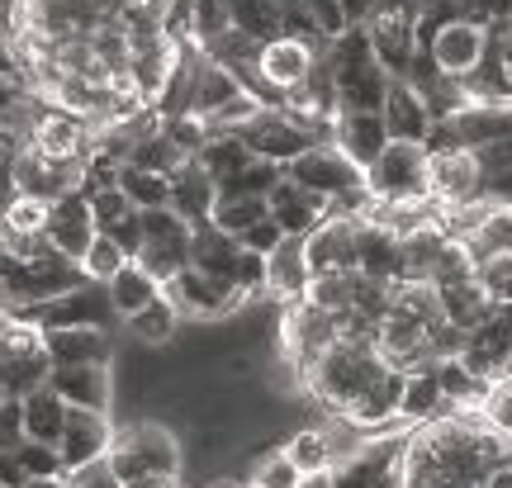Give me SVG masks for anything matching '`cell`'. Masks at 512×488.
I'll return each mask as SVG.
<instances>
[{
    "mask_svg": "<svg viewBox=\"0 0 512 488\" xmlns=\"http://www.w3.org/2000/svg\"><path fill=\"white\" fill-rule=\"evenodd\" d=\"M328 62H332V81H337V105L342 109H384V95H389V81H394V76L380 67L366 29H347L342 38H332Z\"/></svg>",
    "mask_w": 512,
    "mask_h": 488,
    "instance_id": "cell-3",
    "label": "cell"
},
{
    "mask_svg": "<svg viewBox=\"0 0 512 488\" xmlns=\"http://www.w3.org/2000/svg\"><path fill=\"white\" fill-rule=\"evenodd\" d=\"M238 256H242V242L233 233H223L214 223H195V237H190V266H195V271L233 280Z\"/></svg>",
    "mask_w": 512,
    "mask_h": 488,
    "instance_id": "cell-27",
    "label": "cell"
},
{
    "mask_svg": "<svg viewBox=\"0 0 512 488\" xmlns=\"http://www.w3.org/2000/svg\"><path fill=\"white\" fill-rule=\"evenodd\" d=\"M247 162H252V147L242 143V133H233V128H214V133H209V143L200 147V166L219 185L233 181Z\"/></svg>",
    "mask_w": 512,
    "mask_h": 488,
    "instance_id": "cell-31",
    "label": "cell"
},
{
    "mask_svg": "<svg viewBox=\"0 0 512 488\" xmlns=\"http://www.w3.org/2000/svg\"><path fill=\"white\" fill-rule=\"evenodd\" d=\"M384 370H389V361L380 356V346L375 342H361V337H337V342H332L328 351L304 370L299 389H304L323 413H347L351 403L366 394Z\"/></svg>",
    "mask_w": 512,
    "mask_h": 488,
    "instance_id": "cell-1",
    "label": "cell"
},
{
    "mask_svg": "<svg viewBox=\"0 0 512 488\" xmlns=\"http://www.w3.org/2000/svg\"><path fill=\"white\" fill-rule=\"evenodd\" d=\"M233 24L242 34H252L256 43H266V38L285 34V5H275V0H233Z\"/></svg>",
    "mask_w": 512,
    "mask_h": 488,
    "instance_id": "cell-35",
    "label": "cell"
},
{
    "mask_svg": "<svg viewBox=\"0 0 512 488\" xmlns=\"http://www.w3.org/2000/svg\"><path fill=\"white\" fill-rule=\"evenodd\" d=\"M119 190L133 199V209H162V204H171V176H162V171H143V166L124 162Z\"/></svg>",
    "mask_w": 512,
    "mask_h": 488,
    "instance_id": "cell-34",
    "label": "cell"
},
{
    "mask_svg": "<svg viewBox=\"0 0 512 488\" xmlns=\"http://www.w3.org/2000/svg\"><path fill=\"white\" fill-rule=\"evenodd\" d=\"M24 441V413H19V398L0 403V451H15Z\"/></svg>",
    "mask_w": 512,
    "mask_h": 488,
    "instance_id": "cell-51",
    "label": "cell"
},
{
    "mask_svg": "<svg viewBox=\"0 0 512 488\" xmlns=\"http://www.w3.org/2000/svg\"><path fill=\"white\" fill-rule=\"evenodd\" d=\"M332 143L342 147L351 162L366 171L384 147H389L384 114H380V109H342V114H337V124H332Z\"/></svg>",
    "mask_w": 512,
    "mask_h": 488,
    "instance_id": "cell-20",
    "label": "cell"
},
{
    "mask_svg": "<svg viewBox=\"0 0 512 488\" xmlns=\"http://www.w3.org/2000/svg\"><path fill=\"white\" fill-rule=\"evenodd\" d=\"M200 488H247V479H238V474H209V479H200Z\"/></svg>",
    "mask_w": 512,
    "mask_h": 488,
    "instance_id": "cell-56",
    "label": "cell"
},
{
    "mask_svg": "<svg viewBox=\"0 0 512 488\" xmlns=\"http://www.w3.org/2000/svg\"><path fill=\"white\" fill-rule=\"evenodd\" d=\"M110 470L119 479H143V474H166L181 479L185 470V441L181 432L162 417H133L124 427H114L110 441Z\"/></svg>",
    "mask_w": 512,
    "mask_h": 488,
    "instance_id": "cell-2",
    "label": "cell"
},
{
    "mask_svg": "<svg viewBox=\"0 0 512 488\" xmlns=\"http://www.w3.org/2000/svg\"><path fill=\"white\" fill-rule=\"evenodd\" d=\"M228 29H233V0H190V43L209 48Z\"/></svg>",
    "mask_w": 512,
    "mask_h": 488,
    "instance_id": "cell-37",
    "label": "cell"
},
{
    "mask_svg": "<svg viewBox=\"0 0 512 488\" xmlns=\"http://www.w3.org/2000/svg\"><path fill=\"white\" fill-rule=\"evenodd\" d=\"M366 190L375 199H432V185H427V143L389 138V147L366 166Z\"/></svg>",
    "mask_w": 512,
    "mask_h": 488,
    "instance_id": "cell-5",
    "label": "cell"
},
{
    "mask_svg": "<svg viewBox=\"0 0 512 488\" xmlns=\"http://www.w3.org/2000/svg\"><path fill=\"white\" fill-rule=\"evenodd\" d=\"M475 275L494 304H512V252H484L475 256Z\"/></svg>",
    "mask_w": 512,
    "mask_h": 488,
    "instance_id": "cell-42",
    "label": "cell"
},
{
    "mask_svg": "<svg viewBox=\"0 0 512 488\" xmlns=\"http://www.w3.org/2000/svg\"><path fill=\"white\" fill-rule=\"evenodd\" d=\"M266 214H271V204H266L261 195H223V190H219L209 223H214V228H223V233L242 237L256 223V218H266Z\"/></svg>",
    "mask_w": 512,
    "mask_h": 488,
    "instance_id": "cell-33",
    "label": "cell"
},
{
    "mask_svg": "<svg viewBox=\"0 0 512 488\" xmlns=\"http://www.w3.org/2000/svg\"><path fill=\"white\" fill-rule=\"evenodd\" d=\"M214 199H219V181L200 166V157H190L181 171H171V209L176 214H185L190 223H209Z\"/></svg>",
    "mask_w": 512,
    "mask_h": 488,
    "instance_id": "cell-24",
    "label": "cell"
},
{
    "mask_svg": "<svg viewBox=\"0 0 512 488\" xmlns=\"http://www.w3.org/2000/svg\"><path fill=\"white\" fill-rule=\"evenodd\" d=\"M437 294H441V313H446L456 327H465V332L484 318V308L494 304V299L484 294V285H479V275L456 280V285H437Z\"/></svg>",
    "mask_w": 512,
    "mask_h": 488,
    "instance_id": "cell-32",
    "label": "cell"
},
{
    "mask_svg": "<svg viewBox=\"0 0 512 488\" xmlns=\"http://www.w3.org/2000/svg\"><path fill=\"white\" fill-rule=\"evenodd\" d=\"M313 280V266H309V247L304 237H285L271 256H266V299L271 304H299L304 290Z\"/></svg>",
    "mask_w": 512,
    "mask_h": 488,
    "instance_id": "cell-18",
    "label": "cell"
},
{
    "mask_svg": "<svg viewBox=\"0 0 512 488\" xmlns=\"http://www.w3.org/2000/svg\"><path fill=\"white\" fill-rule=\"evenodd\" d=\"M238 133H242V143L252 147V157H266V162H280V166H290L294 157L309 152L313 143H328V138H318L304 119H294L285 105H261Z\"/></svg>",
    "mask_w": 512,
    "mask_h": 488,
    "instance_id": "cell-7",
    "label": "cell"
},
{
    "mask_svg": "<svg viewBox=\"0 0 512 488\" xmlns=\"http://www.w3.org/2000/svg\"><path fill=\"white\" fill-rule=\"evenodd\" d=\"M271 218L285 228L290 237H309L323 218H328V199L313 195V190H304L299 181H290V176H280V185L271 190Z\"/></svg>",
    "mask_w": 512,
    "mask_h": 488,
    "instance_id": "cell-21",
    "label": "cell"
},
{
    "mask_svg": "<svg viewBox=\"0 0 512 488\" xmlns=\"http://www.w3.org/2000/svg\"><path fill=\"white\" fill-rule=\"evenodd\" d=\"M280 176H285V166H280V162L252 157V162L242 166L233 181H223L219 190H223V195H261V199H271V190L280 185Z\"/></svg>",
    "mask_w": 512,
    "mask_h": 488,
    "instance_id": "cell-39",
    "label": "cell"
},
{
    "mask_svg": "<svg viewBox=\"0 0 512 488\" xmlns=\"http://www.w3.org/2000/svg\"><path fill=\"white\" fill-rule=\"evenodd\" d=\"M124 261H133V256H128V252H124V247H119V242H114L110 233H95L91 252L81 256V275H86V280H95V285H105V280H110V275L119 271Z\"/></svg>",
    "mask_w": 512,
    "mask_h": 488,
    "instance_id": "cell-44",
    "label": "cell"
},
{
    "mask_svg": "<svg viewBox=\"0 0 512 488\" xmlns=\"http://www.w3.org/2000/svg\"><path fill=\"white\" fill-rule=\"evenodd\" d=\"M299 479H304V474H299V465H294L290 455L275 446V451H266L252 465V474H247V488H299Z\"/></svg>",
    "mask_w": 512,
    "mask_h": 488,
    "instance_id": "cell-41",
    "label": "cell"
},
{
    "mask_svg": "<svg viewBox=\"0 0 512 488\" xmlns=\"http://www.w3.org/2000/svg\"><path fill=\"white\" fill-rule=\"evenodd\" d=\"M19 488H72V484H67V474H43V479H24Z\"/></svg>",
    "mask_w": 512,
    "mask_h": 488,
    "instance_id": "cell-57",
    "label": "cell"
},
{
    "mask_svg": "<svg viewBox=\"0 0 512 488\" xmlns=\"http://www.w3.org/2000/svg\"><path fill=\"white\" fill-rule=\"evenodd\" d=\"M351 294H356V271H328V275H313L304 299L323 313H351Z\"/></svg>",
    "mask_w": 512,
    "mask_h": 488,
    "instance_id": "cell-36",
    "label": "cell"
},
{
    "mask_svg": "<svg viewBox=\"0 0 512 488\" xmlns=\"http://www.w3.org/2000/svg\"><path fill=\"white\" fill-rule=\"evenodd\" d=\"M162 290L171 304L181 308L185 323H223V318H233V313L247 304V294H242L233 280L204 275V271H195V266H185L176 280H166Z\"/></svg>",
    "mask_w": 512,
    "mask_h": 488,
    "instance_id": "cell-6",
    "label": "cell"
},
{
    "mask_svg": "<svg viewBox=\"0 0 512 488\" xmlns=\"http://www.w3.org/2000/svg\"><path fill=\"white\" fill-rule=\"evenodd\" d=\"M304 10H309V19H313V29L328 38H342L351 29L347 24V10H342V0H304Z\"/></svg>",
    "mask_w": 512,
    "mask_h": 488,
    "instance_id": "cell-47",
    "label": "cell"
},
{
    "mask_svg": "<svg viewBox=\"0 0 512 488\" xmlns=\"http://www.w3.org/2000/svg\"><path fill=\"white\" fill-rule=\"evenodd\" d=\"M138 266H143L152 280H176V275L190 266V247H171V242H143L138 247V256H133Z\"/></svg>",
    "mask_w": 512,
    "mask_h": 488,
    "instance_id": "cell-40",
    "label": "cell"
},
{
    "mask_svg": "<svg viewBox=\"0 0 512 488\" xmlns=\"http://www.w3.org/2000/svg\"><path fill=\"white\" fill-rule=\"evenodd\" d=\"M128 323V337H133V346H152V351H162V346H171L176 337H181V308L166 299V290L152 299V304H143L133 318H124Z\"/></svg>",
    "mask_w": 512,
    "mask_h": 488,
    "instance_id": "cell-26",
    "label": "cell"
},
{
    "mask_svg": "<svg viewBox=\"0 0 512 488\" xmlns=\"http://www.w3.org/2000/svg\"><path fill=\"white\" fill-rule=\"evenodd\" d=\"M366 38L389 76H408V67H413V57H418V48H422L418 15L403 10V5H380L366 24Z\"/></svg>",
    "mask_w": 512,
    "mask_h": 488,
    "instance_id": "cell-10",
    "label": "cell"
},
{
    "mask_svg": "<svg viewBox=\"0 0 512 488\" xmlns=\"http://www.w3.org/2000/svg\"><path fill=\"white\" fill-rule=\"evenodd\" d=\"M427 185L441 209H460L475 204L479 185H484V166H479L475 147H427Z\"/></svg>",
    "mask_w": 512,
    "mask_h": 488,
    "instance_id": "cell-8",
    "label": "cell"
},
{
    "mask_svg": "<svg viewBox=\"0 0 512 488\" xmlns=\"http://www.w3.org/2000/svg\"><path fill=\"white\" fill-rule=\"evenodd\" d=\"M95 233H100V228H95V214H91V199H86V190H72V195L53 199L43 237H48V242H53L67 261H76V266H81V256L91 252Z\"/></svg>",
    "mask_w": 512,
    "mask_h": 488,
    "instance_id": "cell-14",
    "label": "cell"
},
{
    "mask_svg": "<svg viewBox=\"0 0 512 488\" xmlns=\"http://www.w3.org/2000/svg\"><path fill=\"white\" fill-rule=\"evenodd\" d=\"M356 271L375 280H399L403 271V237L389 233L375 218H361V242H356Z\"/></svg>",
    "mask_w": 512,
    "mask_h": 488,
    "instance_id": "cell-23",
    "label": "cell"
},
{
    "mask_svg": "<svg viewBox=\"0 0 512 488\" xmlns=\"http://www.w3.org/2000/svg\"><path fill=\"white\" fill-rule=\"evenodd\" d=\"M24 479H29V474H24V465H19V451H0V484L19 488Z\"/></svg>",
    "mask_w": 512,
    "mask_h": 488,
    "instance_id": "cell-53",
    "label": "cell"
},
{
    "mask_svg": "<svg viewBox=\"0 0 512 488\" xmlns=\"http://www.w3.org/2000/svg\"><path fill=\"white\" fill-rule=\"evenodd\" d=\"M15 451H19V465H24V474H29V479H43V474H62V455H57L53 441H29V436H24Z\"/></svg>",
    "mask_w": 512,
    "mask_h": 488,
    "instance_id": "cell-46",
    "label": "cell"
},
{
    "mask_svg": "<svg viewBox=\"0 0 512 488\" xmlns=\"http://www.w3.org/2000/svg\"><path fill=\"white\" fill-rule=\"evenodd\" d=\"M280 451L299 465V474H323V470H332V460H337V455H332V436H328L323 422H309V427L285 432Z\"/></svg>",
    "mask_w": 512,
    "mask_h": 488,
    "instance_id": "cell-30",
    "label": "cell"
},
{
    "mask_svg": "<svg viewBox=\"0 0 512 488\" xmlns=\"http://www.w3.org/2000/svg\"><path fill=\"white\" fill-rule=\"evenodd\" d=\"M67 484L72 488H124V479L110 470V460H95V465H86V470L67 474Z\"/></svg>",
    "mask_w": 512,
    "mask_h": 488,
    "instance_id": "cell-50",
    "label": "cell"
},
{
    "mask_svg": "<svg viewBox=\"0 0 512 488\" xmlns=\"http://www.w3.org/2000/svg\"><path fill=\"white\" fill-rule=\"evenodd\" d=\"M48 384H53V389L67 398L72 408H100V413H110V408H114V394H119V380H114V361L53 365Z\"/></svg>",
    "mask_w": 512,
    "mask_h": 488,
    "instance_id": "cell-16",
    "label": "cell"
},
{
    "mask_svg": "<svg viewBox=\"0 0 512 488\" xmlns=\"http://www.w3.org/2000/svg\"><path fill=\"white\" fill-rule=\"evenodd\" d=\"M356 242H361V218L347 214H328L309 237V266L313 275H328V271H356Z\"/></svg>",
    "mask_w": 512,
    "mask_h": 488,
    "instance_id": "cell-17",
    "label": "cell"
},
{
    "mask_svg": "<svg viewBox=\"0 0 512 488\" xmlns=\"http://www.w3.org/2000/svg\"><path fill=\"white\" fill-rule=\"evenodd\" d=\"M105 294H110V308L119 313V318H133L138 308L152 304V299L162 294V280H152L138 261H124V266L105 280Z\"/></svg>",
    "mask_w": 512,
    "mask_h": 488,
    "instance_id": "cell-29",
    "label": "cell"
},
{
    "mask_svg": "<svg viewBox=\"0 0 512 488\" xmlns=\"http://www.w3.org/2000/svg\"><path fill=\"white\" fill-rule=\"evenodd\" d=\"M285 237H290V233H285V228H280V223H275V218L266 214V218H256V223H252V228H247V233L238 237V242H242V247H247V252H261V256H271L275 247L285 242Z\"/></svg>",
    "mask_w": 512,
    "mask_h": 488,
    "instance_id": "cell-49",
    "label": "cell"
},
{
    "mask_svg": "<svg viewBox=\"0 0 512 488\" xmlns=\"http://www.w3.org/2000/svg\"><path fill=\"white\" fill-rule=\"evenodd\" d=\"M318 53H323L318 43H304V38H294V34H275L261 43L256 72H261V81H266V91L275 100H285L294 86L309 81V72L318 67Z\"/></svg>",
    "mask_w": 512,
    "mask_h": 488,
    "instance_id": "cell-11",
    "label": "cell"
},
{
    "mask_svg": "<svg viewBox=\"0 0 512 488\" xmlns=\"http://www.w3.org/2000/svg\"><path fill=\"white\" fill-rule=\"evenodd\" d=\"M285 176L323 199H337V195H347V190H356V185H366V171L351 162L332 138L328 143H313L309 152H299V157L285 166Z\"/></svg>",
    "mask_w": 512,
    "mask_h": 488,
    "instance_id": "cell-9",
    "label": "cell"
},
{
    "mask_svg": "<svg viewBox=\"0 0 512 488\" xmlns=\"http://www.w3.org/2000/svg\"><path fill=\"white\" fill-rule=\"evenodd\" d=\"M380 114H384L389 138H403V143H427V138H432V124H437L427 100H422V91L413 81H403V76L389 81V95H384Z\"/></svg>",
    "mask_w": 512,
    "mask_h": 488,
    "instance_id": "cell-19",
    "label": "cell"
},
{
    "mask_svg": "<svg viewBox=\"0 0 512 488\" xmlns=\"http://www.w3.org/2000/svg\"><path fill=\"white\" fill-rule=\"evenodd\" d=\"M233 285H238L247 299H266V256H261V252H247V247H242L238 271H233Z\"/></svg>",
    "mask_w": 512,
    "mask_h": 488,
    "instance_id": "cell-48",
    "label": "cell"
},
{
    "mask_svg": "<svg viewBox=\"0 0 512 488\" xmlns=\"http://www.w3.org/2000/svg\"><path fill=\"white\" fill-rule=\"evenodd\" d=\"M48 199H34V195H10V204L0 209V223L10 228V233H43L48 228Z\"/></svg>",
    "mask_w": 512,
    "mask_h": 488,
    "instance_id": "cell-43",
    "label": "cell"
},
{
    "mask_svg": "<svg viewBox=\"0 0 512 488\" xmlns=\"http://www.w3.org/2000/svg\"><path fill=\"white\" fill-rule=\"evenodd\" d=\"M242 95H252L242 86L238 72H228L223 62H214L209 53H200V67H195V100H190V114H200L204 124L219 119L228 105H238Z\"/></svg>",
    "mask_w": 512,
    "mask_h": 488,
    "instance_id": "cell-22",
    "label": "cell"
},
{
    "mask_svg": "<svg viewBox=\"0 0 512 488\" xmlns=\"http://www.w3.org/2000/svg\"><path fill=\"white\" fill-rule=\"evenodd\" d=\"M53 375V356L43 346V327L29 318H15V327L0 337V394L24 398L43 389Z\"/></svg>",
    "mask_w": 512,
    "mask_h": 488,
    "instance_id": "cell-4",
    "label": "cell"
},
{
    "mask_svg": "<svg viewBox=\"0 0 512 488\" xmlns=\"http://www.w3.org/2000/svg\"><path fill=\"white\" fill-rule=\"evenodd\" d=\"M441 413H451V403H446V394H441L437 365L408 370V375H403V398H399L403 427H422V422H432V417H441Z\"/></svg>",
    "mask_w": 512,
    "mask_h": 488,
    "instance_id": "cell-25",
    "label": "cell"
},
{
    "mask_svg": "<svg viewBox=\"0 0 512 488\" xmlns=\"http://www.w3.org/2000/svg\"><path fill=\"white\" fill-rule=\"evenodd\" d=\"M67 398L57 394L53 384H43V389H34V394L19 398V413H24V436L29 441H62V427H67Z\"/></svg>",
    "mask_w": 512,
    "mask_h": 488,
    "instance_id": "cell-28",
    "label": "cell"
},
{
    "mask_svg": "<svg viewBox=\"0 0 512 488\" xmlns=\"http://www.w3.org/2000/svg\"><path fill=\"white\" fill-rule=\"evenodd\" d=\"M484 488H512V455H503V460H498L494 470H489Z\"/></svg>",
    "mask_w": 512,
    "mask_h": 488,
    "instance_id": "cell-54",
    "label": "cell"
},
{
    "mask_svg": "<svg viewBox=\"0 0 512 488\" xmlns=\"http://www.w3.org/2000/svg\"><path fill=\"white\" fill-rule=\"evenodd\" d=\"M43 346L53 365H91V361H114V337L105 323H43Z\"/></svg>",
    "mask_w": 512,
    "mask_h": 488,
    "instance_id": "cell-15",
    "label": "cell"
},
{
    "mask_svg": "<svg viewBox=\"0 0 512 488\" xmlns=\"http://www.w3.org/2000/svg\"><path fill=\"white\" fill-rule=\"evenodd\" d=\"M299 488H337V484H332V470H323V474H304Z\"/></svg>",
    "mask_w": 512,
    "mask_h": 488,
    "instance_id": "cell-58",
    "label": "cell"
},
{
    "mask_svg": "<svg viewBox=\"0 0 512 488\" xmlns=\"http://www.w3.org/2000/svg\"><path fill=\"white\" fill-rule=\"evenodd\" d=\"M422 48L432 53L437 72L465 81L484 62V53H489V24H479V19H451V24L432 29Z\"/></svg>",
    "mask_w": 512,
    "mask_h": 488,
    "instance_id": "cell-12",
    "label": "cell"
},
{
    "mask_svg": "<svg viewBox=\"0 0 512 488\" xmlns=\"http://www.w3.org/2000/svg\"><path fill=\"white\" fill-rule=\"evenodd\" d=\"M275 5H285V10H290V5H299V0H275Z\"/></svg>",
    "mask_w": 512,
    "mask_h": 488,
    "instance_id": "cell-60",
    "label": "cell"
},
{
    "mask_svg": "<svg viewBox=\"0 0 512 488\" xmlns=\"http://www.w3.org/2000/svg\"><path fill=\"white\" fill-rule=\"evenodd\" d=\"M110 441H114L110 413H100V408H67V427H62V441H57L62 474L86 470L95 460H105V455H110Z\"/></svg>",
    "mask_w": 512,
    "mask_h": 488,
    "instance_id": "cell-13",
    "label": "cell"
},
{
    "mask_svg": "<svg viewBox=\"0 0 512 488\" xmlns=\"http://www.w3.org/2000/svg\"><path fill=\"white\" fill-rule=\"evenodd\" d=\"M124 488H185V484L166 479V474H143V479H124Z\"/></svg>",
    "mask_w": 512,
    "mask_h": 488,
    "instance_id": "cell-55",
    "label": "cell"
},
{
    "mask_svg": "<svg viewBox=\"0 0 512 488\" xmlns=\"http://www.w3.org/2000/svg\"><path fill=\"white\" fill-rule=\"evenodd\" d=\"M470 252L484 256V252H512V204H489V214L479 218L475 233H465Z\"/></svg>",
    "mask_w": 512,
    "mask_h": 488,
    "instance_id": "cell-38",
    "label": "cell"
},
{
    "mask_svg": "<svg viewBox=\"0 0 512 488\" xmlns=\"http://www.w3.org/2000/svg\"><path fill=\"white\" fill-rule=\"evenodd\" d=\"M10 327H15V313H10V308H0V337H5Z\"/></svg>",
    "mask_w": 512,
    "mask_h": 488,
    "instance_id": "cell-59",
    "label": "cell"
},
{
    "mask_svg": "<svg viewBox=\"0 0 512 488\" xmlns=\"http://www.w3.org/2000/svg\"><path fill=\"white\" fill-rule=\"evenodd\" d=\"M342 10H347V24H351V29H366L370 15L380 10V0H342Z\"/></svg>",
    "mask_w": 512,
    "mask_h": 488,
    "instance_id": "cell-52",
    "label": "cell"
},
{
    "mask_svg": "<svg viewBox=\"0 0 512 488\" xmlns=\"http://www.w3.org/2000/svg\"><path fill=\"white\" fill-rule=\"evenodd\" d=\"M0 488H10V484H0Z\"/></svg>",
    "mask_w": 512,
    "mask_h": 488,
    "instance_id": "cell-61",
    "label": "cell"
},
{
    "mask_svg": "<svg viewBox=\"0 0 512 488\" xmlns=\"http://www.w3.org/2000/svg\"><path fill=\"white\" fill-rule=\"evenodd\" d=\"M91 199V214H95V228L100 233H114L124 218H133L138 209H133V199L119 190V185H110V190H95V195H86Z\"/></svg>",
    "mask_w": 512,
    "mask_h": 488,
    "instance_id": "cell-45",
    "label": "cell"
}]
</instances>
